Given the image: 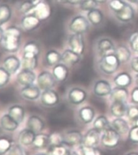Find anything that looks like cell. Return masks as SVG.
<instances>
[{
    "label": "cell",
    "instance_id": "e0dca14e",
    "mask_svg": "<svg viewBox=\"0 0 138 155\" xmlns=\"http://www.w3.org/2000/svg\"><path fill=\"white\" fill-rule=\"evenodd\" d=\"M36 135L34 131L28 127L23 129L18 135V143L24 147L30 146L33 144Z\"/></svg>",
    "mask_w": 138,
    "mask_h": 155
},
{
    "label": "cell",
    "instance_id": "6125c7cd",
    "mask_svg": "<svg viewBox=\"0 0 138 155\" xmlns=\"http://www.w3.org/2000/svg\"><path fill=\"white\" fill-rule=\"evenodd\" d=\"M136 126H138V118L136 119Z\"/></svg>",
    "mask_w": 138,
    "mask_h": 155
},
{
    "label": "cell",
    "instance_id": "b9f144b4",
    "mask_svg": "<svg viewBox=\"0 0 138 155\" xmlns=\"http://www.w3.org/2000/svg\"><path fill=\"white\" fill-rule=\"evenodd\" d=\"M98 3L96 0H82L80 5V8L82 11L89 12L97 8Z\"/></svg>",
    "mask_w": 138,
    "mask_h": 155
},
{
    "label": "cell",
    "instance_id": "9a60e30c",
    "mask_svg": "<svg viewBox=\"0 0 138 155\" xmlns=\"http://www.w3.org/2000/svg\"><path fill=\"white\" fill-rule=\"evenodd\" d=\"M68 43L71 50L77 52L79 55H82L85 51V43H84L82 35L74 34L71 35L69 38Z\"/></svg>",
    "mask_w": 138,
    "mask_h": 155
},
{
    "label": "cell",
    "instance_id": "bcb514c9",
    "mask_svg": "<svg viewBox=\"0 0 138 155\" xmlns=\"http://www.w3.org/2000/svg\"><path fill=\"white\" fill-rule=\"evenodd\" d=\"M80 151L82 155H102L98 149H96V147H89L82 145L80 147Z\"/></svg>",
    "mask_w": 138,
    "mask_h": 155
},
{
    "label": "cell",
    "instance_id": "4fadbf2b",
    "mask_svg": "<svg viewBox=\"0 0 138 155\" xmlns=\"http://www.w3.org/2000/svg\"><path fill=\"white\" fill-rule=\"evenodd\" d=\"M41 103L46 107L55 106L59 101V96L55 91L52 89H48L42 91L40 96Z\"/></svg>",
    "mask_w": 138,
    "mask_h": 155
},
{
    "label": "cell",
    "instance_id": "c3c4849f",
    "mask_svg": "<svg viewBox=\"0 0 138 155\" xmlns=\"http://www.w3.org/2000/svg\"><path fill=\"white\" fill-rule=\"evenodd\" d=\"M129 140L133 143H138V126L133 127L129 131Z\"/></svg>",
    "mask_w": 138,
    "mask_h": 155
},
{
    "label": "cell",
    "instance_id": "9c48e42d",
    "mask_svg": "<svg viewBox=\"0 0 138 155\" xmlns=\"http://www.w3.org/2000/svg\"><path fill=\"white\" fill-rule=\"evenodd\" d=\"M55 78L54 77L53 74L48 71H42L41 72L37 78V86L41 90H48L51 89L55 84Z\"/></svg>",
    "mask_w": 138,
    "mask_h": 155
},
{
    "label": "cell",
    "instance_id": "8fae6325",
    "mask_svg": "<svg viewBox=\"0 0 138 155\" xmlns=\"http://www.w3.org/2000/svg\"><path fill=\"white\" fill-rule=\"evenodd\" d=\"M30 13H33L40 21H43L50 16L51 8L45 0H36L34 8Z\"/></svg>",
    "mask_w": 138,
    "mask_h": 155
},
{
    "label": "cell",
    "instance_id": "ee69618b",
    "mask_svg": "<svg viewBox=\"0 0 138 155\" xmlns=\"http://www.w3.org/2000/svg\"><path fill=\"white\" fill-rule=\"evenodd\" d=\"M6 155H28L27 154L26 151L24 149V146H22L21 144H13V146L11 147V149L9 150V152Z\"/></svg>",
    "mask_w": 138,
    "mask_h": 155
},
{
    "label": "cell",
    "instance_id": "94428289",
    "mask_svg": "<svg viewBox=\"0 0 138 155\" xmlns=\"http://www.w3.org/2000/svg\"><path fill=\"white\" fill-rule=\"evenodd\" d=\"M127 155H138L136 153H129V154Z\"/></svg>",
    "mask_w": 138,
    "mask_h": 155
},
{
    "label": "cell",
    "instance_id": "484cf974",
    "mask_svg": "<svg viewBox=\"0 0 138 155\" xmlns=\"http://www.w3.org/2000/svg\"><path fill=\"white\" fill-rule=\"evenodd\" d=\"M80 61V55L77 54L72 50H66L61 55V61L66 64H77Z\"/></svg>",
    "mask_w": 138,
    "mask_h": 155
},
{
    "label": "cell",
    "instance_id": "4316f807",
    "mask_svg": "<svg viewBox=\"0 0 138 155\" xmlns=\"http://www.w3.org/2000/svg\"><path fill=\"white\" fill-rule=\"evenodd\" d=\"M54 77L56 80L59 82H63L67 78L68 74V69L67 68L66 65L64 64H57L55 65L52 71Z\"/></svg>",
    "mask_w": 138,
    "mask_h": 155
},
{
    "label": "cell",
    "instance_id": "7c38bea8",
    "mask_svg": "<svg viewBox=\"0 0 138 155\" xmlns=\"http://www.w3.org/2000/svg\"><path fill=\"white\" fill-rule=\"evenodd\" d=\"M36 80V74L33 70L22 69L16 75V82L21 87L33 84Z\"/></svg>",
    "mask_w": 138,
    "mask_h": 155
},
{
    "label": "cell",
    "instance_id": "11a10c76",
    "mask_svg": "<svg viewBox=\"0 0 138 155\" xmlns=\"http://www.w3.org/2000/svg\"><path fill=\"white\" fill-rule=\"evenodd\" d=\"M98 3H106L107 0H96Z\"/></svg>",
    "mask_w": 138,
    "mask_h": 155
},
{
    "label": "cell",
    "instance_id": "ab89813d",
    "mask_svg": "<svg viewBox=\"0 0 138 155\" xmlns=\"http://www.w3.org/2000/svg\"><path fill=\"white\" fill-rule=\"evenodd\" d=\"M93 127L98 131H106L109 128V122L105 116H98L93 122Z\"/></svg>",
    "mask_w": 138,
    "mask_h": 155
},
{
    "label": "cell",
    "instance_id": "3957f363",
    "mask_svg": "<svg viewBox=\"0 0 138 155\" xmlns=\"http://www.w3.org/2000/svg\"><path fill=\"white\" fill-rule=\"evenodd\" d=\"M2 65L12 75L16 74L22 67L21 60L14 53H9L3 59Z\"/></svg>",
    "mask_w": 138,
    "mask_h": 155
},
{
    "label": "cell",
    "instance_id": "44dd1931",
    "mask_svg": "<svg viewBox=\"0 0 138 155\" xmlns=\"http://www.w3.org/2000/svg\"><path fill=\"white\" fill-rule=\"evenodd\" d=\"M114 15L120 21L127 23V22L133 21L134 16H135V11L130 4L126 3L124 7L120 12L114 13Z\"/></svg>",
    "mask_w": 138,
    "mask_h": 155
},
{
    "label": "cell",
    "instance_id": "7a4b0ae2",
    "mask_svg": "<svg viewBox=\"0 0 138 155\" xmlns=\"http://www.w3.org/2000/svg\"><path fill=\"white\" fill-rule=\"evenodd\" d=\"M120 61L118 59L115 54L106 55L102 57L99 61V68L100 70L106 74H114L120 66Z\"/></svg>",
    "mask_w": 138,
    "mask_h": 155
},
{
    "label": "cell",
    "instance_id": "2e32d148",
    "mask_svg": "<svg viewBox=\"0 0 138 155\" xmlns=\"http://www.w3.org/2000/svg\"><path fill=\"white\" fill-rule=\"evenodd\" d=\"M7 113L11 115V117L21 124L25 118V109L20 104H11L8 107Z\"/></svg>",
    "mask_w": 138,
    "mask_h": 155
},
{
    "label": "cell",
    "instance_id": "ba28073f",
    "mask_svg": "<svg viewBox=\"0 0 138 155\" xmlns=\"http://www.w3.org/2000/svg\"><path fill=\"white\" fill-rule=\"evenodd\" d=\"M20 94L23 99L29 101H34L40 98L42 93H41V89L39 88V87L33 83L31 85L22 87Z\"/></svg>",
    "mask_w": 138,
    "mask_h": 155
},
{
    "label": "cell",
    "instance_id": "6f0895ef",
    "mask_svg": "<svg viewBox=\"0 0 138 155\" xmlns=\"http://www.w3.org/2000/svg\"><path fill=\"white\" fill-rule=\"evenodd\" d=\"M35 155H51V154H48V153H38L37 154Z\"/></svg>",
    "mask_w": 138,
    "mask_h": 155
},
{
    "label": "cell",
    "instance_id": "6da1fadb",
    "mask_svg": "<svg viewBox=\"0 0 138 155\" xmlns=\"http://www.w3.org/2000/svg\"><path fill=\"white\" fill-rule=\"evenodd\" d=\"M22 30L17 25H10L6 28L3 42L0 45L3 51L16 53L20 50L22 43Z\"/></svg>",
    "mask_w": 138,
    "mask_h": 155
},
{
    "label": "cell",
    "instance_id": "8992f818",
    "mask_svg": "<svg viewBox=\"0 0 138 155\" xmlns=\"http://www.w3.org/2000/svg\"><path fill=\"white\" fill-rule=\"evenodd\" d=\"M15 12V7L11 3L0 1V25L3 26L10 21L13 18Z\"/></svg>",
    "mask_w": 138,
    "mask_h": 155
},
{
    "label": "cell",
    "instance_id": "836d02e7",
    "mask_svg": "<svg viewBox=\"0 0 138 155\" xmlns=\"http://www.w3.org/2000/svg\"><path fill=\"white\" fill-rule=\"evenodd\" d=\"M94 117V110L91 107L86 106L80 109L79 111V118L84 123H89Z\"/></svg>",
    "mask_w": 138,
    "mask_h": 155
},
{
    "label": "cell",
    "instance_id": "5b68a950",
    "mask_svg": "<svg viewBox=\"0 0 138 155\" xmlns=\"http://www.w3.org/2000/svg\"><path fill=\"white\" fill-rule=\"evenodd\" d=\"M41 21L33 13L25 14L21 16L20 21V27L24 31H33L37 29L41 24Z\"/></svg>",
    "mask_w": 138,
    "mask_h": 155
},
{
    "label": "cell",
    "instance_id": "db71d44e",
    "mask_svg": "<svg viewBox=\"0 0 138 155\" xmlns=\"http://www.w3.org/2000/svg\"><path fill=\"white\" fill-rule=\"evenodd\" d=\"M4 33H5V29L3 28V26L0 25V45L3 42V37H4Z\"/></svg>",
    "mask_w": 138,
    "mask_h": 155
},
{
    "label": "cell",
    "instance_id": "7bdbcfd3",
    "mask_svg": "<svg viewBox=\"0 0 138 155\" xmlns=\"http://www.w3.org/2000/svg\"><path fill=\"white\" fill-rule=\"evenodd\" d=\"M50 145L51 146H55L59 144H64V136L61 133L58 132H54L50 136Z\"/></svg>",
    "mask_w": 138,
    "mask_h": 155
},
{
    "label": "cell",
    "instance_id": "30bf717a",
    "mask_svg": "<svg viewBox=\"0 0 138 155\" xmlns=\"http://www.w3.org/2000/svg\"><path fill=\"white\" fill-rule=\"evenodd\" d=\"M20 123L14 119L8 113H4L0 116V128L6 132L12 133L18 129Z\"/></svg>",
    "mask_w": 138,
    "mask_h": 155
},
{
    "label": "cell",
    "instance_id": "7402d4cb",
    "mask_svg": "<svg viewBox=\"0 0 138 155\" xmlns=\"http://www.w3.org/2000/svg\"><path fill=\"white\" fill-rule=\"evenodd\" d=\"M87 97V94L83 89L75 88L71 89L68 92V100L73 104H80L85 101Z\"/></svg>",
    "mask_w": 138,
    "mask_h": 155
},
{
    "label": "cell",
    "instance_id": "ffe728a7",
    "mask_svg": "<svg viewBox=\"0 0 138 155\" xmlns=\"http://www.w3.org/2000/svg\"><path fill=\"white\" fill-rule=\"evenodd\" d=\"M99 133L100 131L94 127L88 131L85 137H83V145L89 147H96L99 143V137H100Z\"/></svg>",
    "mask_w": 138,
    "mask_h": 155
},
{
    "label": "cell",
    "instance_id": "74e56055",
    "mask_svg": "<svg viewBox=\"0 0 138 155\" xmlns=\"http://www.w3.org/2000/svg\"><path fill=\"white\" fill-rule=\"evenodd\" d=\"M37 57H31V56H23L21 58L22 69L34 70L37 66Z\"/></svg>",
    "mask_w": 138,
    "mask_h": 155
},
{
    "label": "cell",
    "instance_id": "91938a15",
    "mask_svg": "<svg viewBox=\"0 0 138 155\" xmlns=\"http://www.w3.org/2000/svg\"><path fill=\"white\" fill-rule=\"evenodd\" d=\"M136 83L138 85V74H136Z\"/></svg>",
    "mask_w": 138,
    "mask_h": 155
},
{
    "label": "cell",
    "instance_id": "277c9868",
    "mask_svg": "<svg viewBox=\"0 0 138 155\" xmlns=\"http://www.w3.org/2000/svg\"><path fill=\"white\" fill-rule=\"evenodd\" d=\"M89 28V21L83 16H75L69 24V29L74 34L82 35L83 33L88 31Z\"/></svg>",
    "mask_w": 138,
    "mask_h": 155
},
{
    "label": "cell",
    "instance_id": "680465c9",
    "mask_svg": "<svg viewBox=\"0 0 138 155\" xmlns=\"http://www.w3.org/2000/svg\"><path fill=\"white\" fill-rule=\"evenodd\" d=\"M68 155H78L77 153H75V152H71L70 151V153H69V154Z\"/></svg>",
    "mask_w": 138,
    "mask_h": 155
},
{
    "label": "cell",
    "instance_id": "f546056e",
    "mask_svg": "<svg viewBox=\"0 0 138 155\" xmlns=\"http://www.w3.org/2000/svg\"><path fill=\"white\" fill-rule=\"evenodd\" d=\"M50 145V137L44 133H38L36 135L34 142H33V146L37 149H45Z\"/></svg>",
    "mask_w": 138,
    "mask_h": 155
},
{
    "label": "cell",
    "instance_id": "f5cc1de1",
    "mask_svg": "<svg viewBox=\"0 0 138 155\" xmlns=\"http://www.w3.org/2000/svg\"><path fill=\"white\" fill-rule=\"evenodd\" d=\"M132 68L136 72H138V57H135L132 61Z\"/></svg>",
    "mask_w": 138,
    "mask_h": 155
},
{
    "label": "cell",
    "instance_id": "f35d334b",
    "mask_svg": "<svg viewBox=\"0 0 138 155\" xmlns=\"http://www.w3.org/2000/svg\"><path fill=\"white\" fill-rule=\"evenodd\" d=\"M11 73L8 72L5 68L1 64L0 65V89L4 88L10 83L11 80Z\"/></svg>",
    "mask_w": 138,
    "mask_h": 155
},
{
    "label": "cell",
    "instance_id": "ac0fdd59",
    "mask_svg": "<svg viewBox=\"0 0 138 155\" xmlns=\"http://www.w3.org/2000/svg\"><path fill=\"white\" fill-rule=\"evenodd\" d=\"M97 47H98V52L102 56L115 53V50H116L114 48L113 42L109 38H101L98 41Z\"/></svg>",
    "mask_w": 138,
    "mask_h": 155
},
{
    "label": "cell",
    "instance_id": "83f0119b",
    "mask_svg": "<svg viewBox=\"0 0 138 155\" xmlns=\"http://www.w3.org/2000/svg\"><path fill=\"white\" fill-rule=\"evenodd\" d=\"M128 96V92L125 87H118L113 89L111 93V97L113 101L125 102Z\"/></svg>",
    "mask_w": 138,
    "mask_h": 155
},
{
    "label": "cell",
    "instance_id": "d590c367",
    "mask_svg": "<svg viewBox=\"0 0 138 155\" xmlns=\"http://www.w3.org/2000/svg\"><path fill=\"white\" fill-rule=\"evenodd\" d=\"M112 127L119 134H125L128 131V125L123 118H117L112 122Z\"/></svg>",
    "mask_w": 138,
    "mask_h": 155
},
{
    "label": "cell",
    "instance_id": "52a82bcc",
    "mask_svg": "<svg viewBox=\"0 0 138 155\" xmlns=\"http://www.w3.org/2000/svg\"><path fill=\"white\" fill-rule=\"evenodd\" d=\"M120 141V134L118 133L113 127H109L104 131L102 137V144L105 147L114 148L116 147Z\"/></svg>",
    "mask_w": 138,
    "mask_h": 155
},
{
    "label": "cell",
    "instance_id": "1f68e13d",
    "mask_svg": "<svg viewBox=\"0 0 138 155\" xmlns=\"http://www.w3.org/2000/svg\"><path fill=\"white\" fill-rule=\"evenodd\" d=\"M45 61L49 66H55L61 61V55L55 50H50L45 54Z\"/></svg>",
    "mask_w": 138,
    "mask_h": 155
},
{
    "label": "cell",
    "instance_id": "e575fe53",
    "mask_svg": "<svg viewBox=\"0 0 138 155\" xmlns=\"http://www.w3.org/2000/svg\"><path fill=\"white\" fill-rule=\"evenodd\" d=\"M115 55L118 57V59L121 63H124L129 61L131 57V52L128 50V48L125 46H119L115 50Z\"/></svg>",
    "mask_w": 138,
    "mask_h": 155
},
{
    "label": "cell",
    "instance_id": "603a6c76",
    "mask_svg": "<svg viewBox=\"0 0 138 155\" xmlns=\"http://www.w3.org/2000/svg\"><path fill=\"white\" fill-rule=\"evenodd\" d=\"M36 0H22L16 3L15 7V11L20 15L24 16L25 14L30 13L34 8Z\"/></svg>",
    "mask_w": 138,
    "mask_h": 155
},
{
    "label": "cell",
    "instance_id": "f1b7e54d",
    "mask_svg": "<svg viewBox=\"0 0 138 155\" xmlns=\"http://www.w3.org/2000/svg\"><path fill=\"white\" fill-rule=\"evenodd\" d=\"M127 106L125 102L114 101L111 106V112L114 117L121 118L127 113Z\"/></svg>",
    "mask_w": 138,
    "mask_h": 155
},
{
    "label": "cell",
    "instance_id": "d6a6232c",
    "mask_svg": "<svg viewBox=\"0 0 138 155\" xmlns=\"http://www.w3.org/2000/svg\"><path fill=\"white\" fill-rule=\"evenodd\" d=\"M87 17L89 21L93 25H98L102 22L103 20V14L99 9L94 8L88 12Z\"/></svg>",
    "mask_w": 138,
    "mask_h": 155
},
{
    "label": "cell",
    "instance_id": "60d3db41",
    "mask_svg": "<svg viewBox=\"0 0 138 155\" xmlns=\"http://www.w3.org/2000/svg\"><path fill=\"white\" fill-rule=\"evenodd\" d=\"M70 151L64 146V144L51 146L50 154L51 155H68Z\"/></svg>",
    "mask_w": 138,
    "mask_h": 155
},
{
    "label": "cell",
    "instance_id": "8d00e7d4",
    "mask_svg": "<svg viewBox=\"0 0 138 155\" xmlns=\"http://www.w3.org/2000/svg\"><path fill=\"white\" fill-rule=\"evenodd\" d=\"M131 82H132V78L127 73H120L114 78V83L118 87H126L130 84Z\"/></svg>",
    "mask_w": 138,
    "mask_h": 155
},
{
    "label": "cell",
    "instance_id": "d4e9b609",
    "mask_svg": "<svg viewBox=\"0 0 138 155\" xmlns=\"http://www.w3.org/2000/svg\"><path fill=\"white\" fill-rule=\"evenodd\" d=\"M40 47L37 43L34 41H29L24 44L23 48V56H31V57H38L40 54Z\"/></svg>",
    "mask_w": 138,
    "mask_h": 155
},
{
    "label": "cell",
    "instance_id": "816d5d0a",
    "mask_svg": "<svg viewBox=\"0 0 138 155\" xmlns=\"http://www.w3.org/2000/svg\"><path fill=\"white\" fill-rule=\"evenodd\" d=\"M132 101L136 104H138V87L133 89L132 92Z\"/></svg>",
    "mask_w": 138,
    "mask_h": 155
},
{
    "label": "cell",
    "instance_id": "d6986e66",
    "mask_svg": "<svg viewBox=\"0 0 138 155\" xmlns=\"http://www.w3.org/2000/svg\"><path fill=\"white\" fill-rule=\"evenodd\" d=\"M83 136L79 131L72 130L68 131L64 136V144L69 146H74L82 144Z\"/></svg>",
    "mask_w": 138,
    "mask_h": 155
},
{
    "label": "cell",
    "instance_id": "7dc6e473",
    "mask_svg": "<svg viewBox=\"0 0 138 155\" xmlns=\"http://www.w3.org/2000/svg\"><path fill=\"white\" fill-rule=\"evenodd\" d=\"M127 115L129 119H137L138 118V106L132 105L127 110Z\"/></svg>",
    "mask_w": 138,
    "mask_h": 155
},
{
    "label": "cell",
    "instance_id": "9f6ffc18",
    "mask_svg": "<svg viewBox=\"0 0 138 155\" xmlns=\"http://www.w3.org/2000/svg\"><path fill=\"white\" fill-rule=\"evenodd\" d=\"M127 1H129L132 3H138V0H127Z\"/></svg>",
    "mask_w": 138,
    "mask_h": 155
},
{
    "label": "cell",
    "instance_id": "cb8c5ba5",
    "mask_svg": "<svg viewBox=\"0 0 138 155\" xmlns=\"http://www.w3.org/2000/svg\"><path fill=\"white\" fill-rule=\"evenodd\" d=\"M111 87L106 80H99L96 82L93 87V92L98 96H106L111 95Z\"/></svg>",
    "mask_w": 138,
    "mask_h": 155
},
{
    "label": "cell",
    "instance_id": "4dcf8cb0",
    "mask_svg": "<svg viewBox=\"0 0 138 155\" xmlns=\"http://www.w3.org/2000/svg\"><path fill=\"white\" fill-rule=\"evenodd\" d=\"M15 144L11 137L0 136V155H6Z\"/></svg>",
    "mask_w": 138,
    "mask_h": 155
},
{
    "label": "cell",
    "instance_id": "681fc988",
    "mask_svg": "<svg viewBox=\"0 0 138 155\" xmlns=\"http://www.w3.org/2000/svg\"><path fill=\"white\" fill-rule=\"evenodd\" d=\"M130 45L133 51L138 52V32L132 35L130 38Z\"/></svg>",
    "mask_w": 138,
    "mask_h": 155
},
{
    "label": "cell",
    "instance_id": "f907efd6",
    "mask_svg": "<svg viewBox=\"0 0 138 155\" xmlns=\"http://www.w3.org/2000/svg\"><path fill=\"white\" fill-rule=\"evenodd\" d=\"M82 0H57V2L61 3H68L71 5H77L80 4Z\"/></svg>",
    "mask_w": 138,
    "mask_h": 155
},
{
    "label": "cell",
    "instance_id": "5bb4252c",
    "mask_svg": "<svg viewBox=\"0 0 138 155\" xmlns=\"http://www.w3.org/2000/svg\"><path fill=\"white\" fill-rule=\"evenodd\" d=\"M26 127L31 129L36 134L41 133L45 127V122L38 115H30L27 119Z\"/></svg>",
    "mask_w": 138,
    "mask_h": 155
},
{
    "label": "cell",
    "instance_id": "f6af8a7d",
    "mask_svg": "<svg viewBox=\"0 0 138 155\" xmlns=\"http://www.w3.org/2000/svg\"><path fill=\"white\" fill-rule=\"evenodd\" d=\"M126 3L124 0H111L109 3V7L114 13L120 12L125 6Z\"/></svg>",
    "mask_w": 138,
    "mask_h": 155
}]
</instances>
